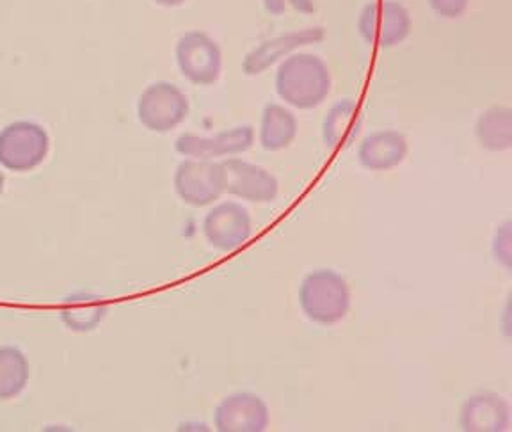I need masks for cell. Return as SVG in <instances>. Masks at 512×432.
Segmentation results:
<instances>
[{
  "instance_id": "1",
  "label": "cell",
  "mask_w": 512,
  "mask_h": 432,
  "mask_svg": "<svg viewBox=\"0 0 512 432\" xmlns=\"http://www.w3.org/2000/svg\"><path fill=\"white\" fill-rule=\"evenodd\" d=\"M276 93L301 111L317 109L331 93L328 64L313 54H290L276 72Z\"/></svg>"
},
{
  "instance_id": "2",
  "label": "cell",
  "mask_w": 512,
  "mask_h": 432,
  "mask_svg": "<svg viewBox=\"0 0 512 432\" xmlns=\"http://www.w3.org/2000/svg\"><path fill=\"white\" fill-rule=\"evenodd\" d=\"M299 304L308 319L320 326H333L349 313L351 292L338 272L319 269L301 283Z\"/></svg>"
},
{
  "instance_id": "3",
  "label": "cell",
  "mask_w": 512,
  "mask_h": 432,
  "mask_svg": "<svg viewBox=\"0 0 512 432\" xmlns=\"http://www.w3.org/2000/svg\"><path fill=\"white\" fill-rule=\"evenodd\" d=\"M50 152L47 130L32 121H15L0 132V166L13 173L38 168Z\"/></svg>"
},
{
  "instance_id": "4",
  "label": "cell",
  "mask_w": 512,
  "mask_h": 432,
  "mask_svg": "<svg viewBox=\"0 0 512 432\" xmlns=\"http://www.w3.org/2000/svg\"><path fill=\"white\" fill-rule=\"evenodd\" d=\"M413 29L411 15L397 0H374L361 11L358 31L368 45L392 48L406 40Z\"/></svg>"
},
{
  "instance_id": "5",
  "label": "cell",
  "mask_w": 512,
  "mask_h": 432,
  "mask_svg": "<svg viewBox=\"0 0 512 432\" xmlns=\"http://www.w3.org/2000/svg\"><path fill=\"white\" fill-rule=\"evenodd\" d=\"M189 100L184 91L171 82H155L144 89L137 104V118L150 132L164 134L184 123Z\"/></svg>"
},
{
  "instance_id": "6",
  "label": "cell",
  "mask_w": 512,
  "mask_h": 432,
  "mask_svg": "<svg viewBox=\"0 0 512 432\" xmlns=\"http://www.w3.org/2000/svg\"><path fill=\"white\" fill-rule=\"evenodd\" d=\"M175 54L180 72L192 84L212 86L221 77L223 52L205 32H185L176 43Z\"/></svg>"
},
{
  "instance_id": "7",
  "label": "cell",
  "mask_w": 512,
  "mask_h": 432,
  "mask_svg": "<svg viewBox=\"0 0 512 432\" xmlns=\"http://www.w3.org/2000/svg\"><path fill=\"white\" fill-rule=\"evenodd\" d=\"M175 191L191 207H207L226 192L223 164L214 160L187 159L176 168Z\"/></svg>"
},
{
  "instance_id": "8",
  "label": "cell",
  "mask_w": 512,
  "mask_h": 432,
  "mask_svg": "<svg viewBox=\"0 0 512 432\" xmlns=\"http://www.w3.org/2000/svg\"><path fill=\"white\" fill-rule=\"evenodd\" d=\"M203 233L212 248L232 253L251 239V217L239 203L224 201L208 212L203 221Z\"/></svg>"
},
{
  "instance_id": "9",
  "label": "cell",
  "mask_w": 512,
  "mask_h": 432,
  "mask_svg": "<svg viewBox=\"0 0 512 432\" xmlns=\"http://www.w3.org/2000/svg\"><path fill=\"white\" fill-rule=\"evenodd\" d=\"M221 164L228 194L258 205L276 200L280 184L267 169L240 159H226Z\"/></svg>"
},
{
  "instance_id": "10",
  "label": "cell",
  "mask_w": 512,
  "mask_h": 432,
  "mask_svg": "<svg viewBox=\"0 0 512 432\" xmlns=\"http://www.w3.org/2000/svg\"><path fill=\"white\" fill-rule=\"evenodd\" d=\"M255 141V130L251 125H240L232 130H224L214 137L182 134L176 139L175 150L191 159L214 160L248 152Z\"/></svg>"
},
{
  "instance_id": "11",
  "label": "cell",
  "mask_w": 512,
  "mask_h": 432,
  "mask_svg": "<svg viewBox=\"0 0 512 432\" xmlns=\"http://www.w3.org/2000/svg\"><path fill=\"white\" fill-rule=\"evenodd\" d=\"M269 420L267 404L253 393H233L217 406L214 415L219 432H264Z\"/></svg>"
},
{
  "instance_id": "12",
  "label": "cell",
  "mask_w": 512,
  "mask_h": 432,
  "mask_svg": "<svg viewBox=\"0 0 512 432\" xmlns=\"http://www.w3.org/2000/svg\"><path fill=\"white\" fill-rule=\"evenodd\" d=\"M326 38V32L322 27H308L303 31L288 32L283 36H278L274 40L264 41L260 47L251 50L244 63H242V72L246 75H262L265 70H269L272 64L278 63L281 57L294 54L297 48L320 43Z\"/></svg>"
},
{
  "instance_id": "13",
  "label": "cell",
  "mask_w": 512,
  "mask_h": 432,
  "mask_svg": "<svg viewBox=\"0 0 512 432\" xmlns=\"http://www.w3.org/2000/svg\"><path fill=\"white\" fill-rule=\"evenodd\" d=\"M408 157V139L397 130H379L363 139L358 160L368 171H392Z\"/></svg>"
},
{
  "instance_id": "14",
  "label": "cell",
  "mask_w": 512,
  "mask_h": 432,
  "mask_svg": "<svg viewBox=\"0 0 512 432\" xmlns=\"http://www.w3.org/2000/svg\"><path fill=\"white\" fill-rule=\"evenodd\" d=\"M511 425V409L500 395L480 393L464 402L461 427L466 432H505Z\"/></svg>"
},
{
  "instance_id": "15",
  "label": "cell",
  "mask_w": 512,
  "mask_h": 432,
  "mask_svg": "<svg viewBox=\"0 0 512 432\" xmlns=\"http://www.w3.org/2000/svg\"><path fill=\"white\" fill-rule=\"evenodd\" d=\"M363 114L360 104L351 98L336 102L322 123V139L331 150H344L360 136Z\"/></svg>"
},
{
  "instance_id": "16",
  "label": "cell",
  "mask_w": 512,
  "mask_h": 432,
  "mask_svg": "<svg viewBox=\"0 0 512 432\" xmlns=\"http://www.w3.org/2000/svg\"><path fill=\"white\" fill-rule=\"evenodd\" d=\"M107 313L109 306L102 297L79 292L64 299L59 315L66 328L72 329L75 333H89L100 326Z\"/></svg>"
},
{
  "instance_id": "17",
  "label": "cell",
  "mask_w": 512,
  "mask_h": 432,
  "mask_svg": "<svg viewBox=\"0 0 512 432\" xmlns=\"http://www.w3.org/2000/svg\"><path fill=\"white\" fill-rule=\"evenodd\" d=\"M299 123L292 112L280 104H267L262 112L260 144L267 152H281L296 141Z\"/></svg>"
},
{
  "instance_id": "18",
  "label": "cell",
  "mask_w": 512,
  "mask_h": 432,
  "mask_svg": "<svg viewBox=\"0 0 512 432\" xmlns=\"http://www.w3.org/2000/svg\"><path fill=\"white\" fill-rule=\"evenodd\" d=\"M475 136L489 152H507L512 148V111L509 107H491L482 112L475 125Z\"/></svg>"
},
{
  "instance_id": "19",
  "label": "cell",
  "mask_w": 512,
  "mask_h": 432,
  "mask_svg": "<svg viewBox=\"0 0 512 432\" xmlns=\"http://www.w3.org/2000/svg\"><path fill=\"white\" fill-rule=\"evenodd\" d=\"M31 376L29 361L16 347H0V400L22 395Z\"/></svg>"
},
{
  "instance_id": "20",
  "label": "cell",
  "mask_w": 512,
  "mask_h": 432,
  "mask_svg": "<svg viewBox=\"0 0 512 432\" xmlns=\"http://www.w3.org/2000/svg\"><path fill=\"white\" fill-rule=\"evenodd\" d=\"M264 9L269 15H285L290 9L303 15H312L315 11V2L313 0H262Z\"/></svg>"
},
{
  "instance_id": "21",
  "label": "cell",
  "mask_w": 512,
  "mask_h": 432,
  "mask_svg": "<svg viewBox=\"0 0 512 432\" xmlns=\"http://www.w3.org/2000/svg\"><path fill=\"white\" fill-rule=\"evenodd\" d=\"M432 11L445 20H457L466 13L470 0H429Z\"/></svg>"
},
{
  "instance_id": "22",
  "label": "cell",
  "mask_w": 512,
  "mask_h": 432,
  "mask_svg": "<svg viewBox=\"0 0 512 432\" xmlns=\"http://www.w3.org/2000/svg\"><path fill=\"white\" fill-rule=\"evenodd\" d=\"M511 224L505 223L504 226H500V230L496 232L495 237V256L496 260H500L505 267H509V258H511V232H509Z\"/></svg>"
},
{
  "instance_id": "23",
  "label": "cell",
  "mask_w": 512,
  "mask_h": 432,
  "mask_svg": "<svg viewBox=\"0 0 512 432\" xmlns=\"http://www.w3.org/2000/svg\"><path fill=\"white\" fill-rule=\"evenodd\" d=\"M155 2L164 8H176V6H182L185 0H155Z\"/></svg>"
},
{
  "instance_id": "24",
  "label": "cell",
  "mask_w": 512,
  "mask_h": 432,
  "mask_svg": "<svg viewBox=\"0 0 512 432\" xmlns=\"http://www.w3.org/2000/svg\"><path fill=\"white\" fill-rule=\"evenodd\" d=\"M2 191H4V175L0 173V196H2Z\"/></svg>"
}]
</instances>
